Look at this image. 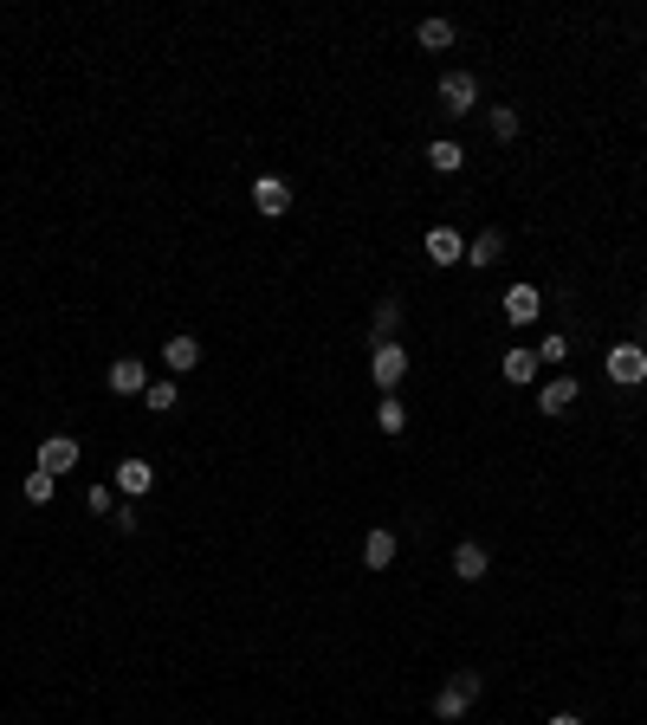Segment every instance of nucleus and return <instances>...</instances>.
Wrapping results in <instances>:
<instances>
[{
	"mask_svg": "<svg viewBox=\"0 0 647 725\" xmlns=\"http://www.w3.org/2000/svg\"><path fill=\"white\" fill-rule=\"evenodd\" d=\"M440 111L447 117H473L479 111V78L473 72H447L440 78Z\"/></svg>",
	"mask_w": 647,
	"mask_h": 725,
	"instance_id": "obj_1",
	"label": "nucleus"
},
{
	"mask_svg": "<svg viewBox=\"0 0 647 725\" xmlns=\"http://www.w3.org/2000/svg\"><path fill=\"white\" fill-rule=\"evenodd\" d=\"M602 376L622 382V389H628V382H647V350L641 344H615L609 357H602Z\"/></svg>",
	"mask_w": 647,
	"mask_h": 725,
	"instance_id": "obj_2",
	"label": "nucleus"
},
{
	"mask_svg": "<svg viewBox=\"0 0 647 725\" xmlns=\"http://www.w3.org/2000/svg\"><path fill=\"white\" fill-rule=\"evenodd\" d=\"M369 376H376V389H395V382L408 376V350L395 344V337H389V344H376V350H369Z\"/></svg>",
	"mask_w": 647,
	"mask_h": 725,
	"instance_id": "obj_3",
	"label": "nucleus"
},
{
	"mask_svg": "<svg viewBox=\"0 0 647 725\" xmlns=\"http://www.w3.org/2000/svg\"><path fill=\"white\" fill-rule=\"evenodd\" d=\"M253 208L266 214V221L292 214V182H285V175H259V182H253Z\"/></svg>",
	"mask_w": 647,
	"mask_h": 725,
	"instance_id": "obj_4",
	"label": "nucleus"
},
{
	"mask_svg": "<svg viewBox=\"0 0 647 725\" xmlns=\"http://www.w3.org/2000/svg\"><path fill=\"white\" fill-rule=\"evenodd\" d=\"M39 467H46L52 480H65V473L78 467V441L72 434H46V441H39Z\"/></svg>",
	"mask_w": 647,
	"mask_h": 725,
	"instance_id": "obj_5",
	"label": "nucleus"
},
{
	"mask_svg": "<svg viewBox=\"0 0 647 725\" xmlns=\"http://www.w3.org/2000/svg\"><path fill=\"white\" fill-rule=\"evenodd\" d=\"M544 318V292L538 285H512L505 292V324H538Z\"/></svg>",
	"mask_w": 647,
	"mask_h": 725,
	"instance_id": "obj_6",
	"label": "nucleus"
},
{
	"mask_svg": "<svg viewBox=\"0 0 647 725\" xmlns=\"http://www.w3.org/2000/svg\"><path fill=\"white\" fill-rule=\"evenodd\" d=\"M104 382H110V395H143L149 389V369L136 363V357H117V363L104 369Z\"/></svg>",
	"mask_w": 647,
	"mask_h": 725,
	"instance_id": "obj_7",
	"label": "nucleus"
},
{
	"mask_svg": "<svg viewBox=\"0 0 647 725\" xmlns=\"http://www.w3.org/2000/svg\"><path fill=\"white\" fill-rule=\"evenodd\" d=\"M486 570H492L486 544H473V538H466V544H453V577H460V583H479Z\"/></svg>",
	"mask_w": 647,
	"mask_h": 725,
	"instance_id": "obj_8",
	"label": "nucleus"
},
{
	"mask_svg": "<svg viewBox=\"0 0 647 725\" xmlns=\"http://www.w3.org/2000/svg\"><path fill=\"white\" fill-rule=\"evenodd\" d=\"M466 259V240L453 227H428V266H460Z\"/></svg>",
	"mask_w": 647,
	"mask_h": 725,
	"instance_id": "obj_9",
	"label": "nucleus"
},
{
	"mask_svg": "<svg viewBox=\"0 0 647 725\" xmlns=\"http://www.w3.org/2000/svg\"><path fill=\"white\" fill-rule=\"evenodd\" d=\"M499 253H505V234H499V227H479V234L466 240V266H479V272L499 266Z\"/></svg>",
	"mask_w": 647,
	"mask_h": 725,
	"instance_id": "obj_10",
	"label": "nucleus"
},
{
	"mask_svg": "<svg viewBox=\"0 0 647 725\" xmlns=\"http://www.w3.org/2000/svg\"><path fill=\"white\" fill-rule=\"evenodd\" d=\"M149 486H156V467H149V460H123L117 467V492L123 499H143Z\"/></svg>",
	"mask_w": 647,
	"mask_h": 725,
	"instance_id": "obj_11",
	"label": "nucleus"
},
{
	"mask_svg": "<svg viewBox=\"0 0 647 725\" xmlns=\"http://www.w3.org/2000/svg\"><path fill=\"white\" fill-rule=\"evenodd\" d=\"M162 363H169V376H188V369H195L201 363V344H195V337H169V344H162Z\"/></svg>",
	"mask_w": 647,
	"mask_h": 725,
	"instance_id": "obj_12",
	"label": "nucleus"
},
{
	"mask_svg": "<svg viewBox=\"0 0 647 725\" xmlns=\"http://www.w3.org/2000/svg\"><path fill=\"white\" fill-rule=\"evenodd\" d=\"M576 395H583V389H576V376H550L544 395H538V408H544V415H563V408H576Z\"/></svg>",
	"mask_w": 647,
	"mask_h": 725,
	"instance_id": "obj_13",
	"label": "nucleus"
},
{
	"mask_svg": "<svg viewBox=\"0 0 647 725\" xmlns=\"http://www.w3.org/2000/svg\"><path fill=\"white\" fill-rule=\"evenodd\" d=\"M499 376L505 382H531V376H538V350H525V344L505 350V357H499Z\"/></svg>",
	"mask_w": 647,
	"mask_h": 725,
	"instance_id": "obj_14",
	"label": "nucleus"
},
{
	"mask_svg": "<svg viewBox=\"0 0 647 725\" xmlns=\"http://www.w3.org/2000/svg\"><path fill=\"white\" fill-rule=\"evenodd\" d=\"M363 564L369 570H389L395 564V531H382V525L369 531V538H363Z\"/></svg>",
	"mask_w": 647,
	"mask_h": 725,
	"instance_id": "obj_15",
	"label": "nucleus"
},
{
	"mask_svg": "<svg viewBox=\"0 0 647 725\" xmlns=\"http://www.w3.org/2000/svg\"><path fill=\"white\" fill-rule=\"evenodd\" d=\"M460 162H466V149L453 143V136H434V143H428V169H434V175H453Z\"/></svg>",
	"mask_w": 647,
	"mask_h": 725,
	"instance_id": "obj_16",
	"label": "nucleus"
},
{
	"mask_svg": "<svg viewBox=\"0 0 647 725\" xmlns=\"http://www.w3.org/2000/svg\"><path fill=\"white\" fill-rule=\"evenodd\" d=\"M466 713H473V700H466V693H453V687L434 693V719H440V725H460Z\"/></svg>",
	"mask_w": 647,
	"mask_h": 725,
	"instance_id": "obj_17",
	"label": "nucleus"
},
{
	"mask_svg": "<svg viewBox=\"0 0 647 725\" xmlns=\"http://www.w3.org/2000/svg\"><path fill=\"white\" fill-rule=\"evenodd\" d=\"M415 46L421 52H447L453 46V20H421L415 26Z\"/></svg>",
	"mask_w": 647,
	"mask_h": 725,
	"instance_id": "obj_18",
	"label": "nucleus"
},
{
	"mask_svg": "<svg viewBox=\"0 0 647 725\" xmlns=\"http://www.w3.org/2000/svg\"><path fill=\"white\" fill-rule=\"evenodd\" d=\"M376 428H382V434H402V428H408L402 395H382V402H376Z\"/></svg>",
	"mask_w": 647,
	"mask_h": 725,
	"instance_id": "obj_19",
	"label": "nucleus"
},
{
	"mask_svg": "<svg viewBox=\"0 0 647 725\" xmlns=\"http://www.w3.org/2000/svg\"><path fill=\"white\" fill-rule=\"evenodd\" d=\"M143 402L156 408V415H175V402H182V395H175V376H162V382H149L143 389Z\"/></svg>",
	"mask_w": 647,
	"mask_h": 725,
	"instance_id": "obj_20",
	"label": "nucleus"
},
{
	"mask_svg": "<svg viewBox=\"0 0 647 725\" xmlns=\"http://www.w3.org/2000/svg\"><path fill=\"white\" fill-rule=\"evenodd\" d=\"M395 324H402V298H382V305H376V344H389Z\"/></svg>",
	"mask_w": 647,
	"mask_h": 725,
	"instance_id": "obj_21",
	"label": "nucleus"
},
{
	"mask_svg": "<svg viewBox=\"0 0 647 725\" xmlns=\"http://www.w3.org/2000/svg\"><path fill=\"white\" fill-rule=\"evenodd\" d=\"M52 486H59V480H52L46 467H33V473H26V486H20V492H26V505H46V499H52Z\"/></svg>",
	"mask_w": 647,
	"mask_h": 725,
	"instance_id": "obj_22",
	"label": "nucleus"
},
{
	"mask_svg": "<svg viewBox=\"0 0 647 725\" xmlns=\"http://www.w3.org/2000/svg\"><path fill=\"white\" fill-rule=\"evenodd\" d=\"M492 136H499V143H512V136H518V111H512V104H492Z\"/></svg>",
	"mask_w": 647,
	"mask_h": 725,
	"instance_id": "obj_23",
	"label": "nucleus"
},
{
	"mask_svg": "<svg viewBox=\"0 0 647 725\" xmlns=\"http://www.w3.org/2000/svg\"><path fill=\"white\" fill-rule=\"evenodd\" d=\"M447 687H453V693H466V700H479V693H486V674H473V667H466V674H453Z\"/></svg>",
	"mask_w": 647,
	"mask_h": 725,
	"instance_id": "obj_24",
	"label": "nucleus"
},
{
	"mask_svg": "<svg viewBox=\"0 0 647 725\" xmlns=\"http://www.w3.org/2000/svg\"><path fill=\"white\" fill-rule=\"evenodd\" d=\"M563 357H570V337H557V331H550L544 344H538V363H563Z\"/></svg>",
	"mask_w": 647,
	"mask_h": 725,
	"instance_id": "obj_25",
	"label": "nucleus"
},
{
	"mask_svg": "<svg viewBox=\"0 0 647 725\" xmlns=\"http://www.w3.org/2000/svg\"><path fill=\"white\" fill-rule=\"evenodd\" d=\"M85 505H91V512H110L117 499H110V486H91V492H85Z\"/></svg>",
	"mask_w": 647,
	"mask_h": 725,
	"instance_id": "obj_26",
	"label": "nucleus"
},
{
	"mask_svg": "<svg viewBox=\"0 0 647 725\" xmlns=\"http://www.w3.org/2000/svg\"><path fill=\"white\" fill-rule=\"evenodd\" d=\"M550 725H583V719H576V713H550Z\"/></svg>",
	"mask_w": 647,
	"mask_h": 725,
	"instance_id": "obj_27",
	"label": "nucleus"
},
{
	"mask_svg": "<svg viewBox=\"0 0 647 725\" xmlns=\"http://www.w3.org/2000/svg\"><path fill=\"white\" fill-rule=\"evenodd\" d=\"M641 324H647V311H641Z\"/></svg>",
	"mask_w": 647,
	"mask_h": 725,
	"instance_id": "obj_28",
	"label": "nucleus"
}]
</instances>
